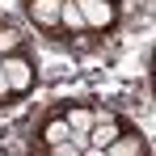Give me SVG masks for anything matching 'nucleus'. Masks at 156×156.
Wrapping results in <instances>:
<instances>
[{
    "label": "nucleus",
    "mask_w": 156,
    "mask_h": 156,
    "mask_svg": "<svg viewBox=\"0 0 156 156\" xmlns=\"http://www.w3.org/2000/svg\"><path fill=\"white\" fill-rule=\"evenodd\" d=\"M131 127H135V122H131L127 114H118L114 105H101V101H97V122H93V131H89V148L101 152V148H110V144H114L122 131H131Z\"/></svg>",
    "instance_id": "nucleus-4"
},
{
    "label": "nucleus",
    "mask_w": 156,
    "mask_h": 156,
    "mask_svg": "<svg viewBox=\"0 0 156 156\" xmlns=\"http://www.w3.org/2000/svg\"><path fill=\"white\" fill-rule=\"evenodd\" d=\"M76 4H80L84 21H89V30H93L97 38L114 34V30H118V21H122V9H118V0H76Z\"/></svg>",
    "instance_id": "nucleus-5"
},
{
    "label": "nucleus",
    "mask_w": 156,
    "mask_h": 156,
    "mask_svg": "<svg viewBox=\"0 0 156 156\" xmlns=\"http://www.w3.org/2000/svg\"><path fill=\"white\" fill-rule=\"evenodd\" d=\"M30 156H63V152H55V148H30Z\"/></svg>",
    "instance_id": "nucleus-9"
},
{
    "label": "nucleus",
    "mask_w": 156,
    "mask_h": 156,
    "mask_svg": "<svg viewBox=\"0 0 156 156\" xmlns=\"http://www.w3.org/2000/svg\"><path fill=\"white\" fill-rule=\"evenodd\" d=\"M101 156H152V148H148L144 131L131 127V131H122V135H118L110 148H101Z\"/></svg>",
    "instance_id": "nucleus-7"
},
{
    "label": "nucleus",
    "mask_w": 156,
    "mask_h": 156,
    "mask_svg": "<svg viewBox=\"0 0 156 156\" xmlns=\"http://www.w3.org/2000/svg\"><path fill=\"white\" fill-rule=\"evenodd\" d=\"M21 9H26V17L34 21L38 34H47L51 42L63 47V21H59V13H63V0H21Z\"/></svg>",
    "instance_id": "nucleus-3"
},
{
    "label": "nucleus",
    "mask_w": 156,
    "mask_h": 156,
    "mask_svg": "<svg viewBox=\"0 0 156 156\" xmlns=\"http://www.w3.org/2000/svg\"><path fill=\"white\" fill-rule=\"evenodd\" d=\"M59 110H63V118H68L72 135H76V139H89V131H93V122H97V101H93V97L59 101Z\"/></svg>",
    "instance_id": "nucleus-6"
},
{
    "label": "nucleus",
    "mask_w": 156,
    "mask_h": 156,
    "mask_svg": "<svg viewBox=\"0 0 156 156\" xmlns=\"http://www.w3.org/2000/svg\"><path fill=\"white\" fill-rule=\"evenodd\" d=\"M76 135L68 127V118H63V110L51 105V110H42V118H38V127L30 131V148H63V144H72Z\"/></svg>",
    "instance_id": "nucleus-2"
},
{
    "label": "nucleus",
    "mask_w": 156,
    "mask_h": 156,
    "mask_svg": "<svg viewBox=\"0 0 156 156\" xmlns=\"http://www.w3.org/2000/svg\"><path fill=\"white\" fill-rule=\"evenodd\" d=\"M4 105H17V97H13V89H9V80H4V68H0V110Z\"/></svg>",
    "instance_id": "nucleus-8"
},
{
    "label": "nucleus",
    "mask_w": 156,
    "mask_h": 156,
    "mask_svg": "<svg viewBox=\"0 0 156 156\" xmlns=\"http://www.w3.org/2000/svg\"><path fill=\"white\" fill-rule=\"evenodd\" d=\"M0 68H4V80H9V89H13V97L21 101L34 93V84H38V59L34 51H13V55H0Z\"/></svg>",
    "instance_id": "nucleus-1"
},
{
    "label": "nucleus",
    "mask_w": 156,
    "mask_h": 156,
    "mask_svg": "<svg viewBox=\"0 0 156 156\" xmlns=\"http://www.w3.org/2000/svg\"><path fill=\"white\" fill-rule=\"evenodd\" d=\"M152 93H156V55H152Z\"/></svg>",
    "instance_id": "nucleus-10"
}]
</instances>
